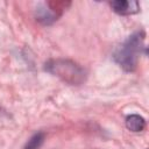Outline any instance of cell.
<instances>
[{
  "instance_id": "obj_1",
  "label": "cell",
  "mask_w": 149,
  "mask_h": 149,
  "mask_svg": "<svg viewBox=\"0 0 149 149\" xmlns=\"http://www.w3.org/2000/svg\"><path fill=\"white\" fill-rule=\"evenodd\" d=\"M44 70L70 85H81L87 77L84 68L71 59L64 58L48 61L44 64Z\"/></svg>"
},
{
  "instance_id": "obj_2",
  "label": "cell",
  "mask_w": 149,
  "mask_h": 149,
  "mask_svg": "<svg viewBox=\"0 0 149 149\" xmlns=\"http://www.w3.org/2000/svg\"><path fill=\"white\" fill-rule=\"evenodd\" d=\"M144 34L143 31H137L129 36L114 52V61L128 72H132L137 66L139 55L143 48Z\"/></svg>"
},
{
  "instance_id": "obj_3",
  "label": "cell",
  "mask_w": 149,
  "mask_h": 149,
  "mask_svg": "<svg viewBox=\"0 0 149 149\" xmlns=\"http://www.w3.org/2000/svg\"><path fill=\"white\" fill-rule=\"evenodd\" d=\"M113 10L120 15H130L140 10V3L135 0H118L109 2Z\"/></svg>"
},
{
  "instance_id": "obj_4",
  "label": "cell",
  "mask_w": 149,
  "mask_h": 149,
  "mask_svg": "<svg viewBox=\"0 0 149 149\" xmlns=\"http://www.w3.org/2000/svg\"><path fill=\"white\" fill-rule=\"evenodd\" d=\"M126 127L128 130L134 133L142 132L146 127V120L139 114H130L126 118Z\"/></svg>"
},
{
  "instance_id": "obj_5",
  "label": "cell",
  "mask_w": 149,
  "mask_h": 149,
  "mask_svg": "<svg viewBox=\"0 0 149 149\" xmlns=\"http://www.w3.org/2000/svg\"><path fill=\"white\" fill-rule=\"evenodd\" d=\"M36 17H37V21L42 22L43 24H50L55 20H57V14L54 12V9L41 7L36 10Z\"/></svg>"
},
{
  "instance_id": "obj_6",
  "label": "cell",
  "mask_w": 149,
  "mask_h": 149,
  "mask_svg": "<svg viewBox=\"0 0 149 149\" xmlns=\"http://www.w3.org/2000/svg\"><path fill=\"white\" fill-rule=\"evenodd\" d=\"M43 141H44V134L43 133H36L28 140V142L26 143L23 149H40Z\"/></svg>"
}]
</instances>
